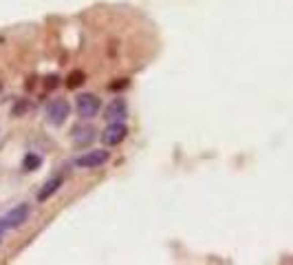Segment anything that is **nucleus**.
Masks as SVG:
<instances>
[{
    "mask_svg": "<svg viewBox=\"0 0 293 265\" xmlns=\"http://www.w3.org/2000/svg\"><path fill=\"white\" fill-rule=\"evenodd\" d=\"M75 111L79 117L84 119H90V117H97L102 111V102L95 93H82L75 102Z\"/></svg>",
    "mask_w": 293,
    "mask_h": 265,
    "instance_id": "nucleus-1",
    "label": "nucleus"
},
{
    "mask_svg": "<svg viewBox=\"0 0 293 265\" xmlns=\"http://www.w3.org/2000/svg\"><path fill=\"white\" fill-rule=\"evenodd\" d=\"M71 115V104L66 100H53L46 106V119L53 126H62Z\"/></svg>",
    "mask_w": 293,
    "mask_h": 265,
    "instance_id": "nucleus-2",
    "label": "nucleus"
},
{
    "mask_svg": "<svg viewBox=\"0 0 293 265\" xmlns=\"http://www.w3.org/2000/svg\"><path fill=\"white\" fill-rule=\"evenodd\" d=\"M108 150H88V153L79 155V157L75 159V166L77 168H88V170H93V168H102L104 164L108 161Z\"/></svg>",
    "mask_w": 293,
    "mask_h": 265,
    "instance_id": "nucleus-3",
    "label": "nucleus"
},
{
    "mask_svg": "<svg viewBox=\"0 0 293 265\" xmlns=\"http://www.w3.org/2000/svg\"><path fill=\"white\" fill-rule=\"evenodd\" d=\"M29 216H31V206L29 203H20V206H16L14 210H9V214L5 216V219H0L3 224L0 228H20L22 224H27Z\"/></svg>",
    "mask_w": 293,
    "mask_h": 265,
    "instance_id": "nucleus-4",
    "label": "nucleus"
},
{
    "mask_svg": "<svg viewBox=\"0 0 293 265\" xmlns=\"http://www.w3.org/2000/svg\"><path fill=\"white\" fill-rule=\"evenodd\" d=\"M126 135H128V126L124 122H113L104 128L102 142H104V146H117V144L126 140Z\"/></svg>",
    "mask_w": 293,
    "mask_h": 265,
    "instance_id": "nucleus-5",
    "label": "nucleus"
},
{
    "mask_svg": "<svg viewBox=\"0 0 293 265\" xmlns=\"http://www.w3.org/2000/svg\"><path fill=\"white\" fill-rule=\"evenodd\" d=\"M128 115V104H126V100H113L111 104L106 106V113H104V117L108 119V124H113V122H124Z\"/></svg>",
    "mask_w": 293,
    "mask_h": 265,
    "instance_id": "nucleus-6",
    "label": "nucleus"
},
{
    "mask_svg": "<svg viewBox=\"0 0 293 265\" xmlns=\"http://www.w3.org/2000/svg\"><path fill=\"white\" fill-rule=\"evenodd\" d=\"M62 184H64V177H62V174H58V177H51V179H48V182L40 188V192H38V201L44 203L46 199H51V197L60 190V186H62Z\"/></svg>",
    "mask_w": 293,
    "mask_h": 265,
    "instance_id": "nucleus-7",
    "label": "nucleus"
},
{
    "mask_svg": "<svg viewBox=\"0 0 293 265\" xmlns=\"http://www.w3.org/2000/svg\"><path fill=\"white\" fill-rule=\"evenodd\" d=\"M93 140H95V128H90V126H86V128H75V132H73L75 146H86Z\"/></svg>",
    "mask_w": 293,
    "mask_h": 265,
    "instance_id": "nucleus-8",
    "label": "nucleus"
},
{
    "mask_svg": "<svg viewBox=\"0 0 293 265\" xmlns=\"http://www.w3.org/2000/svg\"><path fill=\"white\" fill-rule=\"evenodd\" d=\"M40 166H42V157H40L38 153H29L27 157L22 159V168H24V170H27V172H31V170H38Z\"/></svg>",
    "mask_w": 293,
    "mask_h": 265,
    "instance_id": "nucleus-9",
    "label": "nucleus"
}]
</instances>
